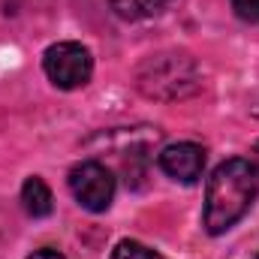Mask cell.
<instances>
[{"label": "cell", "mask_w": 259, "mask_h": 259, "mask_svg": "<svg viewBox=\"0 0 259 259\" xmlns=\"http://www.w3.org/2000/svg\"><path fill=\"white\" fill-rule=\"evenodd\" d=\"M112 259H160V253L151 250V247H145V244H139V241H121L115 247Z\"/></svg>", "instance_id": "8"}, {"label": "cell", "mask_w": 259, "mask_h": 259, "mask_svg": "<svg viewBox=\"0 0 259 259\" xmlns=\"http://www.w3.org/2000/svg\"><path fill=\"white\" fill-rule=\"evenodd\" d=\"M160 169L175 178V181H184V184H193L202 178V169H205V151L193 145V142H175L169 148L160 151Z\"/></svg>", "instance_id": "5"}, {"label": "cell", "mask_w": 259, "mask_h": 259, "mask_svg": "<svg viewBox=\"0 0 259 259\" xmlns=\"http://www.w3.org/2000/svg\"><path fill=\"white\" fill-rule=\"evenodd\" d=\"M253 259H259V253H256V256H253Z\"/></svg>", "instance_id": "11"}, {"label": "cell", "mask_w": 259, "mask_h": 259, "mask_svg": "<svg viewBox=\"0 0 259 259\" xmlns=\"http://www.w3.org/2000/svg\"><path fill=\"white\" fill-rule=\"evenodd\" d=\"M42 69L61 91H75L91 81L94 58L81 42H55L42 55Z\"/></svg>", "instance_id": "3"}, {"label": "cell", "mask_w": 259, "mask_h": 259, "mask_svg": "<svg viewBox=\"0 0 259 259\" xmlns=\"http://www.w3.org/2000/svg\"><path fill=\"white\" fill-rule=\"evenodd\" d=\"M259 193V166L247 157H232L214 169L205 187V229L211 235L229 232L253 205Z\"/></svg>", "instance_id": "1"}, {"label": "cell", "mask_w": 259, "mask_h": 259, "mask_svg": "<svg viewBox=\"0 0 259 259\" xmlns=\"http://www.w3.org/2000/svg\"><path fill=\"white\" fill-rule=\"evenodd\" d=\"M27 259H66V256H61L58 250H36L33 256H27Z\"/></svg>", "instance_id": "10"}, {"label": "cell", "mask_w": 259, "mask_h": 259, "mask_svg": "<svg viewBox=\"0 0 259 259\" xmlns=\"http://www.w3.org/2000/svg\"><path fill=\"white\" fill-rule=\"evenodd\" d=\"M136 81L154 100H181L199 88V72L187 55H154L139 66Z\"/></svg>", "instance_id": "2"}, {"label": "cell", "mask_w": 259, "mask_h": 259, "mask_svg": "<svg viewBox=\"0 0 259 259\" xmlns=\"http://www.w3.org/2000/svg\"><path fill=\"white\" fill-rule=\"evenodd\" d=\"M232 9L241 21H259V0H232Z\"/></svg>", "instance_id": "9"}, {"label": "cell", "mask_w": 259, "mask_h": 259, "mask_svg": "<svg viewBox=\"0 0 259 259\" xmlns=\"http://www.w3.org/2000/svg\"><path fill=\"white\" fill-rule=\"evenodd\" d=\"M109 3H112V9H115L121 18L136 21V18H148V15H154V12H160L169 0H109Z\"/></svg>", "instance_id": "7"}, {"label": "cell", "mask_w": 259, "mask_h": 259, "mask_svg": "<svg viewBox=\"0 0 259 259\" xmlns=\"http://www.w3.org/2000/svg\"><path fill=\"white\" fill-rule=\"evenodd\" d=\"M21 202H24V211L30 214V217H49L52 214V190H49V184L42 181V178H27L24 181V187H21Z\"/></svg>", "instance_id": "6"}, {"label": "cell", "mask_w": 259, "mask_h": 259, "mask_svg": "<svg viewBox=\"0 0 259 259\" xmlns=\"http://www.w3.org/2000/svg\"><path fill=\"white\" fill-rule=\"evenodd\" d=\"M69 190L75 196V202L88 211H106L115 199V175L97 163V160H84L69 172Z\"/></svg>", "instance_id": "4"}]
</instances>
